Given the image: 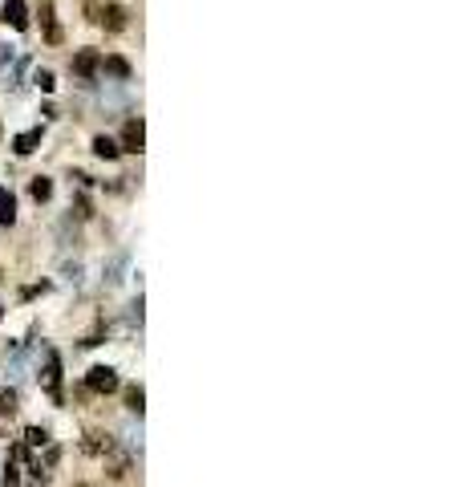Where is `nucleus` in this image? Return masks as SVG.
<instances>
[{"mask_svg":"<svg viewBox=\"0 0 462 487\" xmlns=\"http://www.w3.org/2000/svg\"><path fill=\"white\" fill-rule=\"evenodd\" d=\"M13 219H17V199H13V195H8V191L0 187V224L8 228Z\"/></svg>","mask_w":462,"mask_h":487,"instance_id":"9d476101","label":"nucleus"},{"mask_svg":"<svg viewBox=\"0 0 462 487\" xmlns=\"http://www.w3.org/2000/svg\"><path fill=\"white\" fill-rule=\"evenodd\" d=\"M142 142H146V130H142V118H130L126 130H122V142L118 150H130V155H142Z\"/></svg>","mask_w":462,"mask_h":487,"instance_id":"7ed1b4c3","label":"nucleus"},{"mask_svg":"<svg viewBox=\"0 0 462 487\" xmlns=\"http://www.w3.org/2000/svg\"><path fill=\"white\" fill-rule=\"evenodd\" d=\"M122 268H126V252H118L110 264H106V284H118L122 280Z\"/></svg>","mask_w":462,"mask_h":487,"instance_id":"4468645a","label":"nucleus"},{"mask_svg":"<svg viewBox=\"0 0 462 487\" xmlns=\"http://www.w3.org/2000/svg\"><path fill=\"white\" fill-rule=\"evenodd\" d=\"M41 24H45V41H53V45H57V41H61V29H57V21H53V8H41Z\"/></svg>","mask_w":462,"mask_h":487,"instance_id":"ddd939ff","label":"nucleus"},{"mask_svg":"<svg viewBox=\"0 0 462 487\" xmlns=\"http://www.w3.org/2000/svg\"><path fill=\"white\" fill-rule=\"evenodd\" d=\"M77 487H90V484H77Z\"/></svg>","mask_w":462,"mask_h":487,"instance_id":"aec40b11","label":"nucleus"},{"mask_svg":"<svg viewBox=\"0 0 462 487\" xmlns=\"http://www.w3.org/2000/svg\"><path fill=\"white\" fill-rule=\"evenodd\" d=\"M142 402H146V394H142V386H130V390H126V410L142 418Z\"/></svg>","mask_w":462,"mask_h":487,"instance_id":"2eb2a0df","label":"nucleus"},{"mask_svg":"<svg viewBox=\"0 0 462 487\" xmlns=\"http://www.w3.org/2000/svg\"><path fill=\"white\" fill-rule=\"evenodd\" d=\"M17 410V390H0V415H13Z\"/></svg>","mask_w":462,"mask_h":487,"instance_id":"f3484780","label":"nucleus"},{"mask_svg":"<svg viewBox=\"0 0 462 487\" xmlns=\"http://www.w3.org/2000/svg\"><path fill=\"white\" fill-rule=\"evenodd\" d=\"M102 70L114 73V77H122V82H130V61H126V57H106V61H102Z\"/></svg>","mask_w":462,"mask_h":487,"instance_id":"9b49d317","label":"nucleus"},{"mask_svg":"<svg viewBox=\"0 0 462 487\" xmlns=\"http://www.w3.org/2000/svg\"><path fill=\"white\" fill-rule=\"evenodd\" d=\"M93 155H97V159H118L122 150H118V142H114V139L97 134V139H93Z\"/></svg>","mask_w":462,"mask_h":487,"instance_id":"1a4fd4ad","label":"nucleus"},{"mask_svg":"<svg viewBox=\"0 0 462 487\" xmlns=\"http://www.w3.org/2000/svg\"><path fill=\"white\" fill-rule=\"evenodd\" d=\"M41 386L49 390V398L53 402H61V357L49 349L45 353V373H41Z\"/></svg>","mask_w":462,"mask_h":487,"instance_id":"f03ea898","label":"nucleus"},{"mask_svg":"<svg viewBox=\"0 0 462 487\" xmlns=\"http://www.w3.org/2000/svg\"><path fill=\"white\" fill-rule=\"evenodd\" d=\"M102 24H106L110 33H122V29H126V8H122V4H106V8H102Z\"/></svg>","mask_w":462,"mask_h":487,"instance_id":"423d86ee","label":"nucleus"},{"mask_svg":"<svg viewBox=\"0 0 462 487\" xmlns=\"http://www.w3.org/2000/svg\"><path fill=\"white\" fill-rule=\"evenodd\" d=\"M86 386H90L93 394H114L122 382H118V370H114V366H93V370L86 373Z\"/></svg>","mask_w":462,"mask_h":487,"instance_id":"f257e3e1","label":"nucleus"},{"mask_svg":"<svg viewBox=\"0 0 462 487\" xmlns=\"http://www.w3.org/2000/svg\"><path fill=\"white\" fill-rule=\"evenodd\" d=\"M61 272H65V277H70L73 284H77V280H81V264H77V260H73V264H65V268H61Z\"/></svg>","mask_w":462,"mask_h":487,"instance_id":"6ab92c4d","label":"nucleus"},{"mask_svg":"<svg viewBox=\"0 0 462 487\" xmlns=\"http://www.w3.org/2000/svg\"><path fill=\"white\" fill-rule=\"evenodd\" d=\"M24 442H29V447H49V431L45 426H29V431H24Z\"/></svg>","mask_w":462,"mask_h":487,"instance_id":"dca6fc26","label":"nucleus"},{"mask_svg":"<svg viewBox=\"0 0 462 487\" xmlns=\"http://www.w3.org/2000/svg\"><path fill=\"white\" fill-rule=\"evenodd\" d=\"M29 195H33L37 203H49V199H53V179H45V175H37V179L29 183Z\"/></svg>","mask_w":462,"mask_h":487,"instance_id":"6e6552de","label":"nucleus"},{"mask_svg":"<svg viewBox=\"0 0 462 487\" xmlns=\"http://www.w3.org/2000/svg\"><path fill=\"white\" fill-rule=\"evenodd\" d=\"M37 142H41V126L17 134V139H13V150H17V155H33V150H37Z\"/></svg>","mask_w":462,"mask_h":487,"instance_id":"0eeeda50","label":"nucleus"},{"mask_svg":"<svg viewBox=\"0 0 462 487\" xmlns=\"http://www.w3.org/2000/svg\"><path fill=\"white\" fill-rule=\"evenodd\" d=\"M33 82H37V86H41L45 93L57 90V82H53V73H49V70H37V73H33Z\"/></svg>","mask_w":462,"mask_h":487,"instance_id":"a211bd4d","label":"nucleus"},{"mask_svg":"<svg viewBox=\"0 0 462 487\" xmlns=\"http://www.w3.org/2000/svg\"><path fill=\"white\" fill-rule=\"evenodd\" d=\"M0 21H8L17 33H24V29H29V8H24V0H4Z\"/></svg>","mask_w":462,"mask_h":487,"instance_id":"20e7f679","label":"nucleus"},{"mask_svg":"<svg viewBox=\"0 0 462 487\" xmlns=\"http://www.w3.org/2000/svg\"><path fill=\"white\" fill-rule=\"evenodd\" d=\"M110 447H114V439H102V435H86V442H81L86 455H106Z\"/></svg>","mask_w":462,"mask_h":487,"instance_id":"f8f14e48","label":"nucleus"},{"mask_svg":"<svg viewBox=\"0 0 462 487\" xmlns=\"http://www.w3.org/2000/svg\"><path fill=\"white\" fill-rule=\"evenodd\" d=\"M97 70H102V57H97L93 49H77V53H73V73H77V77H93Z\"/></svg>","mask_w":462,"mask_h":487,"instance_id":"39448f33","label":"nucleus"}]
</instances>
